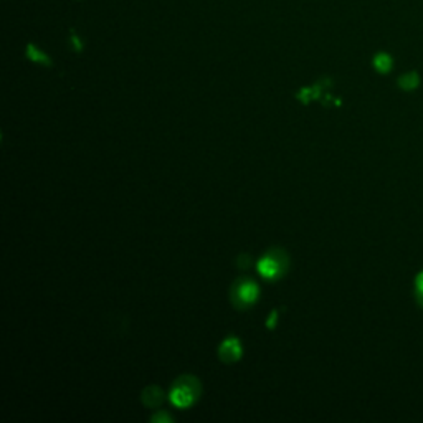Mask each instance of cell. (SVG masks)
Here are the masks:
<instances>
[{"label": "cell", "instance_id": "1", "mask_svg": "<svg viewBox=\"0 0 423 423\" xmlns=\"http://www.w3.org/2000/svg\"><path fill=\"white\" fill-rule=\"evenodd\" d=\"M290 266L291 260L288 251L281 248V246H273L258 260L256 271L266 281H278L285 278L286 273L290 271Z\"/></svg>", "mask_w": 423, "mask_h": 423}, {"label": "cell", "instance_id": "2", "mask_svg": "<svg viewBox=\"0 0 423 423\" xmlns=\"http://www.w3.org/2000/svg\"><path fill=\"white\" fill-rule=\"evenodd\" d=\"M202 395V382L195 375L184 374L174 380L169 399L175 409H189Z\"/></svg>", "mask_w": 423, "mask_h": 423}, {"label": "cell", "instance_id": "3", "mask_svg": "<svg viewBox=\"0 0 423 423\" xmlns=\"http://www.w3.org/2000/svg\"><path fill=\"white\" fill-rule=\"evenodd\" d=\"M260 285L256 283L250 276H241L236 278L230 286V303L234 304L235 309L246 311L258 303L260 300Z\"/></svg>", "mask_w": 423, "mask_h": 423}, {"label": "cell", "instance_id": "4", "mask_svg": "<svg viewBox=\"0 0 423 423\" xmlns=\"http://www.w3.org/2000/svg\"><path fill=\"white\" fill-rule=\"evenodd\" d=\"M216 354H219V359L224 364H235V362H238L243 357V344H241L240 337L226 336L220 342Z\"/></svg>", "mask_w": 423, "mask_h": 423}, {"label": "cell", "instance_id": "5", "mask_svg": "<svg viewBox=\"0 0 423 423\" xmlns=\"http://www.w3.org/2000/svg\"><path fill=\"white\" fill-rule=\"evenodd\" d=\"M141 402H143V405L148 407V409L155 410L165 402V394L158 385H148L141 392Z\"/></svg>", "mask_w": 423, "mask_h": 423}, {"label": "cell", "instance_id": "6", "mask_svg": "<svg viewBox=\"0 0 423 423\" xmlns=\"http://www.w3.org/2000/svg\"><path fill=\"white\" fill-rule=\"evenodd\" d=\"M327 84H329V82H319V83H316L313 88L300 89V93L296 94V98H298L303 104H309L313 99H321Z\"/></svg>", "mask_w": 423, "mask_h": 423}, {"label": "cell", "instance_id": "7", "mask_svg": "<svg viewBox=\"0 0 423 423\" xmlns=\"http://www.w3.org/2000/svg\"><path fill=\"white\" fill-rule=\"evenodd\" d=\"M374 67L377 72L380 73H387L392 70V58L387 53H379L374 58Z\"/></svg>", "mask_w": 423, "mask_h": 423}, {"label": "cell", "instance_id": "8", "mask_svg": "<svg viewBox=\"0 0 423 423\" xmlns=\"http://www.w3.org/2000/svg\"><path fill=\"white\" fill-rule=\"evenodd\" d=\"M419 83H420V79H419V75L417 73H407V75H404V77H402L400 79H399V84H400V88H404V89H407V92H412V89H415L417 87H419Z\"/></svg>", "mask_w": 423, "mask_h": 423}, {"label": "cell", "instance_id": "9", "mask_svg": "<svg viewBox=\"0 0 423 423\" xmlns=\"http://www.w3.org/2000/svg\"><path fill=\"white\" fill-rule=\"evenodd\" d=\"M27 57L32 60V62H37V63H43V65H52V62H50L48 57L42 52H38L37 48L33 47H28V52H27Z\"/></svg>", "mask_w": 423, "mask_h": 423}, {"label": "cell", "instance_id": "10", "mask_svg": "<svg viewBox=\"0 0 423 423\" xmlns=\"http://www.w3.org/2000/svg\"><path fill=\"white\" fill-rule=\"evenodd\" d=\"M150 422L153 423H172L174 417L170 415L167 410H155L153 417H150Z\"/></svg>", "mask_w": 423, "mask_h": 423}, {"label": "cell", "instance_id": "11", "mask_svg": "<svg viewBox=\"0 0 423 423\" xmlns=\"http://www.w3.org/2000/svg\"><path fill=\"white\" fill-rule=\"evenodd\" d=\"M251 263H253V258H251V255L248 253H240L236 256V266H238L240 270H248Z\"/></svg>", "mask_w": 423, "mask_h": 423}, {"label": "cell", "instance_id": "12", "mask_svg": "<svg viewBox=\"0 0 423 423\" xmlns=\"http://www.w3.org/2000/svg\"><path fill=\"white\" fill-rule=\"evenodd\" d=\"M415 295H417V301H419L420 306L423 308V271L417 276L415 281Z\"/></svg>", "mask_w": 423, "mask_h": 423}, {"label": "cell", "instance_id": "13", "mask_svg": "<svg viewBox=\"0 0 423 423\" xmlns=\"http://www.w3.org/2000/svg\"><path fill=\"white\" fill-rule=\"evenodd\" d=\"M278 319H280V311L278 309H273V311H271V314L268 316V319H266L265 326L268 327L270 331H273L275 327H276V324H278Z\"/></svg>", "mask_w": 423, "mask_h": 423}]
</instances>
